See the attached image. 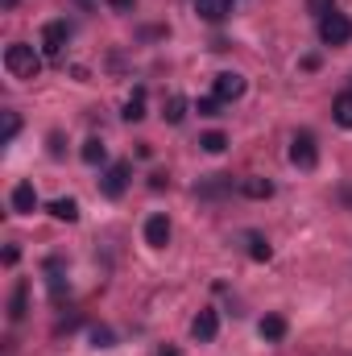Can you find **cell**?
I'll return each mask as SVG.
<instances>
[{"instance_id": "cell-1", "label": "cell", "mask_w": 352, "mask_h": 356, "mask_svg": "<svg viewBox=\"0 0 352 356\" xmlns=\"http://www.w3.org/2000/svg\"><path fill=\"white\" fill-rule=\"evenodd\" d=\"M4 71H8L13 79H38V75H42V54H38L29 42H13V46L4 50Z\"/></svg>"}, {"instance_id": "cell-2", "label": "cell", "mask_w": 352, "mask_h": 356, "mask_svg": "<svg viewBox=\"0 0 352 356\" xmlns=\"http://www.w3.org/2000/svg\"><path fill=\"white\" fill-rule=\"evenodd\" d=\"M319 38H323V46H349L352 42V17H344V13L319 17Z\"/></svg>"}, {"instance_id": "cell-3", "label": "cell", "mask_w": 352, "mask_h": 356, "mask_svg": "<svg viewBox=\"0 0 352 356\" xmlns=\"http://www.w3.org/2000/svg\"><path fill=\"white\" fill-rule=\"evenodd\" d=\"M290 162H294L298 170H315V162H319V145H315L311 133H294V141H290Z\"/></svg>"}, {"instance_id": "cell-4", "label": "cell", "mask_w": 352, "mask_h": 356, "mask_svg": "<svg viewBox=\"0 0 352 356\" xmlns=\"http://www.w3.org/2000/svg\"><path fill=\"white\" fill-rule=\"evenodd\" d=\"M129 175H133L129 162H112V166L104 170V178H99V191H104L108 199H120V195L129 191Z\"/></svg>"}, {"instance_id": "cell-5", "label": "cell", "mask_w": 352, "mask_h": 356, "mask_svg": "<svg viewBox=\"0 0 352 356\" xmlns=\"http://www.w3.org/2000/svg\"><path fill=\"white\" fill-rule=\"evenodd\" d=\"M245 75H237V71H220L216 75V83H211V95L220 99V104H232V99H241L245 95Z\"/></svg>"}, {"instance_id": "cell-6", "label": "cell", "mask_w": 352, "mask_h": 356, "mask_svg": "<svg viewBox=\"0 0 352 356\" xmlns=\"http://www.w3.org/2000/svg\"><path fill=\"white\" fill-rule=\"evenodd\" d=\"M67 38H71V25H67V21H50V25L42 29V54L58 63V54H63Z\"/></svg>"}, {"instance_id": "cell-7", "label": "cell", "mask_w": 352, "mask_h": 356, "mask_svg": "<svg viewBox=\"0 0 352 356\" xmlns=\"http://www.w3.org/2000/svg\"><path fill=\"white\" fill-rule=\"evenodd\" d=\"M232 186H241V182H232L228 175H207L195 182V195L199 199H224V195H232Z\"/></svg>"}, {"instance_id": "cell-8", "label": "cell", "mask_w": 352, "mask_h": 356, "mask_svg": "<svg viewBox=\"0 0 352 356\" xmlns=\"http://www.w3.org/2000/svg\"><path fill=\"white\" fill-rule=\"evenodd\" d=\"M8 203H13L17 216H33V207H38V191H33V182H17L13 195H8Z\"/></svg>"}, {"instance_id": "cell-9", "label": "cell", "mask_w": 352, "mask_h": 356, "mask_svg": "<svg viewBox=\"0 0 352 356\" xmlns=\"http://www.w3.org/2000/svg\"><path fill=\"white\" fill-rule=\"evenodd\" d=\"M145 245L150 249H166L170 245V220L166 216H150L145 220Z\"/></svg>"}, {"instance_id": "cell-10", "label": "cell", "mask_w": 352, "mask_h": 356, "mask_svg": "<svg viewBox=\"0 0 352 356\" xmlns=\"http://www.w3.org/2000/svg\"><path fill=\"white\" fill-rule=\"evenodd\" d=\"M216 332H220V315H216L211 307H207V311H199V315H195V323H191V336L207 344V340H216Z\"/></svg>"}, {"instance_id": "cell-11", "label": "cell", "mask_w": 352, "mask_h": 356, "mask_svg": "<svg viewBox=\"0 0 352 356\" xmlns=\"http://www.w3.org/2000/svg\"><path fill=\"white\" fill-rule=\"evenodd\" d=\"M195 13L203 17V21H211V25H220L228 13H232V0H195Z\"/></svg>"}, {"instance_id": "cell-12", "label": "cell", "mask_w": 352, "mask_h": 356, "mask_svg": "<svg viewBox=\"0 0 352 356\" xmlns=\"http://www.w3.org/2000/svg\"><path fill=\"white\" fill-rule=\"evenodd\" d=\"M25 311H29V282H17L8 294V319L17 323V319H25Z\"/></svg>"}, {"instance_id": "cell-13", "label": "cell", "mask_w": 352, "mask_h": 356, "mask_svg": "<svg viewBox=\"0 0 352 356\" xmlns=\"http://www.w3.org/2000/svg\"><path fill=\"white\" fill-rule=\"evenodd\" d=\"M245 199H269L273 195V182L269 178H262V175H249V178H241V186H237Z\"/></svg>"}, {"instance_id": "cell-14", "label": "cell", "mask_w": 352, "mask_h": 356, "mask_svg": "<svg viewBox=\"0 0 352 356\" xmlns=\"http://www.w3.org/2000/svg\"><path fill=\"white\" fill-rule=\"evenodd\" d=\"M332 116H336L340 129H352V91H340V95L332 99Z\"/></svg>"}, {"instance_id": "cell-15", "label": "cell", "mask_w": 352, "mask_h": 356, "mask_svg": "<svg viewBox=\"0 0 352 356\" xmlns=\"http://www.w3.org/2000/svg\"><path fill=\"white\" fill-rule=\"evenodd\" d=\"M50 216L63 220V224H75V220H79V203H75V199H54V203H50Z\"/></svg>"}, {"instance_id": "cell-16", "label": "cell", "mask_w": 352, "mask_h": 356, "mask_svg": "<svg viewBox=\"0 0 352 356\" xmlns=\"http://www.w3.org/2000/svg\"><path fill=\"white\" fill-rule=\"evenodd\" d=\"M79 158H83L88 166H99V162L108 158V145H104L99 137H88V141H83V149H79Z\"/></svg>"}, {"instance_id": "cell-17", "label": "cell", "mask_w": 352, "mask_h": 356, "mask_svg": "<svg viewBox=\"0 0 352 356\" xmlns=\"http://www.w3.org/2000/svg\"><path fill=\"white\" fill-rule=\"evenodd\" d=\"M257 332H262V340H282V336H286V319H282V315H265Z\"/></svg>"}, {"instance_id": "cell-18", "label": "cell", "mask_w": 352, "mask_h": 356, "mask_svg": "<svg viewBox=\"0 0 352 356\" xmlns=\"http://www.w3.org/2000/svg\"><path fill=\"white\" fill-rule=\"evenodd\" d=\"M199 149H203V154H224V149H228V137H224L220 129H211V133L199 137Z\"/></svg>"}, {"instance_id": "cell-19", "label": "cell", "mask_w": 352, "mask_h": 356, "mask_svg": "<svg viewBox=\"0 0 352 356\" xmlns=\"http://www.w3.org/2000/svg\"><path fill=\"white\" fill-rule=\"evenodd\" d=\"M162 116H166V124H182L186 120V99L182 95H170L166 108H162Z\"/></svg>"}, {"instance_id": "cell-20", "label": "cell", "mask_w": 352, "mask_h": 356, "mask_svg": "<svg viewBox=\"0 0 352 356\" xmlns=\"http://www.w3.org/2000/svg\"><path fill=\"white\" fill-rule=\"evenodd\" d=\"M46 273H50V294L63 298V294H67V282H63V266H58V257L46 261Z\"/></svg>"}, {"instance_id": "cell-21", "label": "cell", "mask_w": 352, "mask_h": 356, "mask_svg": "<svg viewBox=\"0 0 352 356\" xmlns=\"http://www.w3.org/2000/svg\"><path fill=\"white\" fill-rule=\"evenodd\" d=\"M125 120H145V91L141 88L129 95V104H125Z\"/></svg>"}, {"instance_id": "cell-22", "label": "cell", "mask_w": 352, "mask_h": 356, "mask_svg": "<svg viewBox=\"0 0 352 356\" xmlns=\"http://www.w3.org/2000/svg\"><path fill=\"white\" fill-rule=\"evenodd\" d=\"M249 257H253V261H269V257H273L269 241H265V236H257V232H249Z\"/></svg>"}, {"instance_id": "cell-23", "label": "cell", "mask_w": 352, "mask_h": 356, "mask_svg": "<svg viewBox=\"0 0 352 356\" xmlns=\"http://www.w3.org/2000/svg\"><path fill=\"white\" fill-rule=\"evenodd\" d=\"M220 108H224V104H220L216 95H203V99L195 104V112H199V116H220Z\"/></svg>"}, {"instance_id": "cell-24", "label": "cell", "mask_w": 352, "mask_h": 356, "mask_svg": "<svg viewBox=\"0 0 352 356\" xmlns=\"http://www.w3.org/2000/svg\"><path fill=\"white\" fill-rule=\"evenodd\" d=\"M17 133H21V116H17V112H4V137H0V141L8 145Z\"/></svg>"}, {"instance_id": "cell-25", "label": "cell", "mask_w": 352, "mask_h": 356, "mask_svg": "<svg viewBox=\"0 0 352 356\" xmlns=\"http://www.w3.org/2000/svg\"><path fill=\"white\" fill-rule=\"evenodd\" d=\"M91 344L95 348H112V332L108 327H91Z\"/></svg>"}, {"instance_id": "cell-26", "label": "cell", "mask_w": 352, "mask_h": 356, "mask_svg": "<svg viewBox=\"0 0 352 356\" xmlns=\"http://www.w3.org/2000/svg\"><path fill=\"white\" fill-rule=\"evenodd\" d=\"M332 4H336V0H307V13H315V17H328V13H332Z\"/></svg>"}, {"instance_id": "cell-27", "label": "cell", "mask_w": 352, "mask_h": 356, "mask_svg": "<svg viewBox=\"0 0 352 356\" xmlns=\"http://www.w3.org/2000/svg\"><path fill=\"white\" fill-rule=\"evenodd\" d=\"M50 158H63V133H50Z\"/></svg>"}, {"instance_id": "cell-28", "label": "cell", "mask_w": 352, "mask_h": 356, "mask_svg": "<svg viewBox=\"0 0 352 356\" xmlns=\"http://www.w3.org/2000/svg\"><path fill=\"white\" fill-rule=\"evenodd\" d=\"M17 257H21V249H17V245H8V249H4V266H17Z\"/></svg>"}, {"instance_id": "cell-29", "label": "cell", "mask_w": 352, "mask_h": 356, "mask_svg": "<svg viewBox=\"0 0 352 356\" xmlns=\"http://www.w3.org/2000/svg\"><path fill=\"white\" fill-rule=\"evenodd\" d=\"M108 4H112V8H116V13H129V8H133V4H137V0H108Z\"/></svg>"}, {"instance_id": "cell-30", "label": "cell", "mask_w": 352, "mask_h": 356, "mask_svg": "<svg viewBox=\"0 0 352 356\" xmlns=\"http://www.w3.org/2000/svg\"><path fill=\"white\" fill-rule=\"evenodd\" d=\"M340 195H344V203H352V186H344V191H340Z\"/></svg>"}, {"instance_id": "cell-31", "label": "cell", "mask_w": 352, "mask_h": 356, "mask_svg": "<svg viewBox=\"0 0 352 356\" xmlns=\"http://www.w3.org/2000/svg\"><path fill=\"white\" fill-rule=\"evenodd\" d=\"M158 356H178V348H162V353H158Z\"/></svg>"}, {"instance_id": "cell-32", "label": "cell", "mask_w": 352, "mask_h": 356, "mask_svg": "<svg viewBox=\"0 0 352 356\" xmlns=\"http://www.w3.org/2000/svg\"><path fill=\"white\" fill-rule=\"evenodd\" d=\"M0 4H4V8H13V4H17V0H0Z\"/></svg>"}]
</instances>
